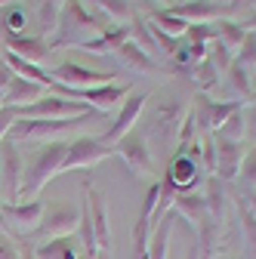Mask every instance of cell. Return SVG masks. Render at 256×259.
Listing matches in <instances>:
<instances>
[{"label":"cell","instance_id":"obj_1","mask_svg":"<svg viewBox=\"0 0 256 259\" xmlns=\"http://www.w3.org/2000/svg\"><path fill=\"white\" fill-rule=\"evenodd\" d=\"M105 28H111V19L102 10H87L83 0H65V7L59 13L56 31L50 40V50L59 47H80L87 40H93L96 34H102Z\"/></svg>","mask_w":256,"mask_h":259},{"label":"cell","instance_id":"obj_2","mask_svg":"<svg viewBox=\"0 0 256 259\" xmlns=\"http://www.w3.org/2000/svg\"><path fill=\"white\" fill-rule=\"evenodd\" d=\"M68 154V142L59 139V142H50L44 148H37L34 154L28 157L25 164V185H22V201H37V194L50 185V179L62 176V160Z\"/></svg>","mask_w":256,"mask_h":259},{"label":"cell","instance_id":"obj_3","mask_svg":"<svg viewBox=\"0 0 256 259\" xmlns=\"http://www.w3.org/2000/svg\"><path fill=\"white\" fill-rule=\"evenodd\" d=\"M99 111H90V114H80V117H59V120H25L19 117L13 126H10V133L7 139H13L16 145L19 142H59L62 136H68L74 133V130H80L87 120H93Z\"/></svg>","mask_w":256,"mask_h":259},{"label":"cell","instance_id":"obj_4","mask_svg":"<svg viewBox=\"0 0 256 259\" xmlns=\"http://www.w3.org/2000/svg\"><path fill=\"white\" fill-rule=\"evenodd\" d=\"M182 117H185V105L179 99H164L151 108V114L145 117V139H157L161 145H173L176 136H179V126H182Z\"/></svg>","mask_w":256,"mask_h":259},{"label":"cell","instance_id":"obj_5","mask_svg":"<svg viewBox=\"0 0 256 259\" xmlns=\"http://www.w3.org/2000/svg\"><path fill=\"white\" fill-rule=\"evenodd\" d=\"M247 102L244 99H213L207 93H198L191 102V117H195L201 133H216L235 111H241Z\"/></svg>","mask_w":256,"mask_h":259},{"label":"cell","instance_id":"obj_6","mask_svg":"<svg viewBox=\"0 0 256 259\" xmlns=\"http://www.w3.org/2000/svg\"><path fill=\"white\" fill-rule=\"evenodd\" d=\"M77 219H80V207H74V204H47L44 219L34 229V235H31V241L44 244V241H56V238L74 235Z\"/></svg>","mask_w":256,"mask_h":259},{"label":"cell","instance_id":"obj_7","mask_svg":"<svg viewBox=\"0 0 256 259\" xmlns=\"http://www.w3.org/2000/svg\"><path fill=\"white\" fill-rule=\"evenodd\" d=\"M0 179H4V204H19L25 185V157L13 139L0 142Z\"/></svg>","mask_w":256,"mask_h":259},{"label":"cell","instance_id":"obj_8","mask_svg":"<svg viewBox=\"0 0 256 259\" xmlns=\"http://www.w3.org/2000/svg\"><path fill=\"white\" fill-rule=\"evenodd\" d=\"M19 117L25 120H59V117H80L90 114L93 108L87 102H74V99H62V96H40L37 102L16 108Z\"/></svg>","mask_w":256,"mask_h":259},{"label":"cell","instance_id":"obj_9","mask_svg":"<svg viewBox=\"0 0 256 259\" xmlns=\"http://www.w3.org/2000/svg\"><path fill=\"white\" fill-rule=\"evenodd\" d=\"M105 157H114V148L105 145L99 136H77L68 142V154L62 160V173H71V170H83L93 167Z\"/></svg>","mask_w":256,"mask_h":259},{"label":"cell","instance_id":"obj_10","mask_svg":"<svg viewBox=\"0 0 256 259\" xmlns=\"http://www.w3.org/2000/svg\"><path fill=\"white\" fill-rule=\"evenodd\" d=\"M44 210H47V201H25V204H4V222H7V235H16V238H31L34 229L44 219Z\"/></svg>","mask_w":256,"mask_h":259},{"label":"cell","instance_id":"obj_11","mask_svg":"<svg viewBox=\"0 0 256 259\" xmlns=\"http://www.w3.org/2000/svg\"><path fill=\"white\" fill-rule=\"evenodd\" d=\"M114 154L123 157V164L130 167V173L136 179L151 176V151H148V139H145L142 130H130V133L114 145Z\"/></svg>","mask_w":256,"mask_h":259},{"label":"cell","instance_id":"obj_12","mask_svg":"<svg viewBox=\"0 0 256 259\" xmlns=\"http://www.w3.org/2000/svg\"><path fill=\"white\" fill-rule=\"evenodd\" d=\"M50 74H53L56 83L68 87V90H77V93L102 87V83H114V71H93V68H83L77 62H59Z\"/></svg>","mask_w":256,"mask_h":259},{"label":"cell","instance_id":"obj_13","mask_svg":"<svg viewBox=\"0 0 256 259\" xmlns=\"http://www.w3.org/2000/svg\"><path fill=\"white\" fill-rule=\"evenodd\" d=\"M145 105H148V93H142V90H136L133 96H126L123 99V105H120V114H117V120H111V126L105 130V133L99 136L105 145H117L130 130H136V120H139V114L145 111Z\"/></svg>","mask_w":256,"mask_h":259},{"label":"cell","instance_id":"obj_14","mask_svg":"<svg viewBox=\"0 0 256 259\" xmlns=\"http://www.w3.org/2000/svg\"><path fill=\"white\" fill-rule=\"evenodd\" d=\"M83 198L93 216V232H96V250L108 253L111 250V225H108V204H105V191L96 185H83Z\"/></svg>","mask_w":256,"mask_h":259},{"label":"cell","instance_id":"obj_15","mask_svg":"<svg viewBox=\"0 0 256 259\" xmlns=\"http://www.w3.org/2000/svg\"><path fill=\"white\" fill-rule=\"evenodd\" d=\"M213 139H216V176L222 182H235L241 173V160L247 154V145L238 139H226L219 133H213Z\"/></svg>","mask_w":256,"mask_h":259},{"label":"cell","instance_id":"obj_16","mask_svg":"<svg viewBox=\"0 0 256 259\" xmlns=\"http://www.w3.org/2000/svg\"><path fill=\"white\" fill-rule=\"evenodd\" d=\"M173 16L185 19L188 25H213L216 19L226 16V7L213 4V0H182V4H173L167 7Z\"/></svg>","mask_w":256,"mask_h":259},{"label":"cell","instance_id":"obj_17","mask_svg":"<svg viewBox=\"0 0 256 259\" xmlns=\"http://www.w3.org/2000/svg\"><path fill=\"white\" fill-rule=\"evenodd\" d=\"M4 47H7V53H16L19 59L34 62V65H40L53 53L50 50V40L40 37V34H7L4 37Z\"/></svg>","mask_w":256,"mask_h":259},{"label":"cell","instance_id":"obj_18","mask_svg":"<svg viewBox=\"0 0 256 259\" xmlns=\"http://www.w3.org/2000/svg\"><path fill=\"white\" fill-rule=\"evenodd\" d=\"M130 93L126 83H102V87H93V90H80V102H87L93 111H108L114 105H123V96Z\"/></svg>","mask_w":256,"mask_h":259},{"label":"cell","instance_id":"obj_19","mask_svg":"<svg viewBox=\"0 0 256 259\" xmlns=\"http://www.w3.org/2000/svg\"><path fill=\"white\" fill-rule=\"evenodd\" d=\"M170 210H173L179 219H185L195 232H198V225L210 216V210H207V198H204L201 191H185V194H179V198H173Z\"/></svg>","mask_w":256,"mask_h":259},{"label":"cell","instance_id":"obj_20","mask_svg":"<svg viewBox=\"0 0 256 259\" xmlns=\"http://www.w3.org/2000/svg\"><path fill=\"white\" fill-rule=\"evenodd\" d=\"M126 40H130V25H111V28H105V31H102V34H96L93 40L80 44L77 50L102 56V53H114V50H117L120 44H126Z\"/></svg>","mask_w":256,"mask_h":259},{"label":"cell","instance_id":"obj_21","mask_svg":"<svg viewBox=\"0 0 256 259\" xmlns=\"http://www.w3.org/2000/svg\"><path fill=\"white\" fill-rule=\"evenodd\" d=\"M44 96V87L34 83V80H25V77H13V83L4 90V102L10 108H22V105H31V102H37Z\"/></svg>","mask_w":256,"mask_h":259},{"label":"cell","instance_id":"obj_22","mask_svg":"<svg viewBox=\"0 0 256 259\" xmlns=\"http://www.w3.org/2000/svg\"><path fill=\"white\" fill-rule=\"evenodd\" d=\"M34 247H37V259H80V250H83L77 235L44 241V244H34Z\"/></svg>","mask_w":256,"mask_h":259},{"label":"cell","instance_id":"obj_23","mask_svg":"<svg viewBox=\"0 0 256 259\" xmlns=\"http://www.w3.org/2000/svg\"><path fill=\"white\" fill-rule=\"evenodd\" d=\"M173 219H176L173 210H167L161 219H157L154 232H151V241H148V259H167V253H170V235H173Z\"/></svg>","mask_w":256,"mask_h":259},{"label":"cell","instance_id":"obj_24","mask_svg":"<svg viewBox=\"0 0 256 259\" xmlns=\"http://www.w3.org/2000/svg\"><path fill=\"white\" fill-rule=\"evenodd\" d=\"M222 185H226V182H222L219 176H207V194H204V198H207V210H210V219L213 222H226V210H229V194H226V188H222Z\"/></svg>","mask_w":256,"mask_h":259},{"label":"cell","instance_id":"obj_25","mask_svg":"<svg viewBox=\"0 0 256 259\" xmlns=\"http://www.w3.org/2000/svg\"><path fill=\"white\" fill-rule=\"evenodd\" d=\"M117 59L126 65V68H133V71H139V74H148V71H154V59L139 47V44H133V40H126V44H120L117 50Z\"/></svg>","mask_w":256,"mask_h":259},{"label":"cell","instance_id":"obj_26","mask_svg":"<svg viewBox=\"0 0 256 259\" xmlns=\"http://www.w3.org/2000/svg\"><path fill=\"white\" fill-rule=\"evenodd\" d=\"M65 7V0H34V16H37V28H40V37L53 34L59 13Z\"/></svg>","mask_w":256,"mask_h":259},{"label":"cell","instance_id":"obj_27","mask_svg":"<svg viewBox=\"0 0 256 259\" xmlns=\"http://www.w3.org/2000/svg\"><path fill=\"white\" fill-rule=\"evenodd\" d=\"M213 28H216V40H222L232 53L241 50V44H244V37H247V28H244L241 22L222 19V22H213Z\"/></svg>","mask_w":256,"mask_h":259},{"label":"cell","instance_id":"obj_28","mask_svg":"<svg viewBox=\"0 0 256 259\" xmlns=\"http://www.w3.org/2000/svg\"><path fill=\"white\" fill-rule=\"evenodd\" d=\"M148 19H151L157 28H161V31H167L170 37H176V40H179V37L185 34V31H188V22H185V19H179V16H173L167 7H164V10H154Z\"/></svg>","mask_w":256,"mask_h":259},{"label":"cell","instance_id":"obj_29","mask_svg":"<svg viewBox=\"0 0 256 259\" xmlns=\"http://www.w3.org/2000/svg\"><path fill=\"white\" fill-rule=\"evenodd\" d=\"M191 71H195V80H198V93H207V96H210V93H216V87H219L222 74L213 68V62H210V59H201Z\"/></svg>","mask_w":256,"mask_h":259},{"label":"cell","instance_id":"obj_30","mask_svg":"<svg viewBox=\"0 0 256 259\" xmlns=\"http://www.w3.org/2000/svg\"><path fill=\"white\" fill-rule=\"evenodd\" d=\"M226 77H229V87L238 96H244V102H247V96H253V71H247L241 62H232V68L226 71Z\"/></svg>","mask_w":256,"mask_h":259},{"label":"cell","instance_id":"obj_31","mask_svg":"<svg viewBox=\"0 0 256 259\" xmlns=\"http://www.w3.org/2000/svg\"><path fill=\"white\" fill-rule=\"evenodd\" d=\"M238 216H241V225H244V235H247V247H250V259H256V213L250 207V198L244 201L238 194Z\"/></svg>","mask_w":256,"mask_h":259},{"label":"cell","instance_id":"obj_32","mask_svg":"<svg viewBox=\"0 0 256 259\" xmlns=\"http://www.w3.org/2000/svg\"><path fill=\"white\" fill-rule=\"evenodd\" d=\"M207 59L213 62V68L219 71V74H226L229 68H232V62H235V53L222 44V40H210V47H207Z\"/></svg>","mask_w":256,"mask_h":259},{"label":"cell","instance_id":"obj_33","mask_svg":"<svg viewBox=\"0 0 256 259\" xmlns=\"http://www.w3.org/2000/svg\"><path fill=\"white\" fill-rule=\"evenodd\" d=\"M219 136H226V139H238V142H247V123H244V108L241 111H235L226 123H222L219 130H216Z\"/></svg>","mask_w":256,"mask_h":259},{"label":"cell","instance_id":"obj_34","mask_svg":"<svg viewBox=\"0 0 256 259\" xmlns=\"http://www.w3.org/2000/svg\"><path fill=\"white\" fill-rule=\"evenodd\" d=\"M238 182L253 194L256 191V142H253V148L244 154V160H241V173H238Z\"/></svg>","mask_w":256,"mask_h":259},{"label":"cell","instance_id":"obj_35","mask_svg":"<svg viewBox=\"0 0 256 259\" xmlns=\"http://www.w3.org/2000/svg\"><path fill=\"white\" fill-rule=\"evenodd\" d=\"M96 10H102L108 19H133V7H130V0H96Z\"/></svg>","mask_w":256,"mask_h":259},{"label":"cell","instance_id":"obj_36","mask_svg":"<svg viewBox=\"0 0 256 259\" xmlns=\"http://www.w3.org/2000/svg\"><path fill=\"white\" fill-rule=\"evenodd\" d=\"M235 62H241L247 71L256 74V31H247V37H244L241 50L235 53Z\"/></svg>","mask_w":256,"mask_h":259},{"label":"cell","instance_id":"obj_37","mask_svg":"<svg viewBox=\"0 0 256 259\" xmlns=\"http://www.w3.org/2000/svg\"><path fill=\"white\" fill-rule=\"evenodd\" d=\"M7 25V34H25V25H28V16H25V7H13L4 19Z\"/></svg>","mask_w":256,"mask_h":259},{"label":"cell","instance_id":"obj_38","mask_svg":"<svg viewBox=\"0 0 256 259\" xmlns=\"http://www.w3.org/2000/svg\"><path fill=\"white\" fill-rule=\"evenodd\" d=\"M0 259H19V241L0 229Z\"/></svg>","mask_w":256,"mask_h":259},{"label":"cell","instance_id":"obj_39","mask_svg":"<svg viewBox=\"0 0 256 259\" xmlns=\"http://www.w3.org/2000/svg\"><path fill=\"white\" fill-rule=\"evenodd\" d=\"M244 123H247V139L256 142V93H253V102L244 105Z\"/></svg>","mask_w":256,"mask_h":259},{"label":"cell","instance_id":"obj_40","mask_svg":"<svg viewBox=\"0 0 256 259\" xmlns=\"http://www.w3.org/2000/svg\"><path fill=\"white\" fill-rule=\"evenodd\" d=\"M16 120H19V111H16V108H10V105H7L4 111H0V142L7 139V133H10V126H13Z\"/></svg>","mask_w":256,"mask_h":259},{"label":"cell","instance_id":"obj_41","mask_svg":"<svg viewBox=\"0 0 256 259\" xmlns=\"http://www.w3.org/2000/svg\"><path fill=\"white\" fill-rule=\"evenodd\" d=\"M13 77H16V71L10 68V65H7L4 59H0V90H7V87L13 83Z\"/></svg>","mask_w":256,"mask_h":259},{"label":"cell","instance_id":"obj_42","mask_svg":"<svg viewBox=\"0 0 256 259\" xmlns=\"http://www.w3.org/2000/svg\"><path fill=\"white\" fill-rule=\"evenodd\" d=\"M241 25H244V28H247V31H256V13H253V16H250V22H241Z\"/></svg>","mask_w":256,"mask_h":259},{"label":"cell","instance_id":"obj_43","mask_svg":"<svg viewBox=\"0 0 256 259\" xmlns=\"http://www.w3.org/2000/svg\"><path fill=\"white\" fill-rule=\"evenodd\" d=\"M0 229H7V222H4V194H0Z\"/></svg>","mask_w":256,"mask_h":259},{"label":"cell","instance_id":"obj_44","mask_svg":"<svg viewBox=\"0 0 256 259\" xmlns=\"http://www.w3.org/2000/svg\"><path fill=\"white\" fill-rule=\"evenodd\" d=\"M7 108V102H4V90H0V111H4Z\"/></svg>","mask_w":256,"mask_h":259},{"label":"cell","instance_id":"obj_45","mask_svg":"<svg viewBox=\"0 0 256 259\" xmlns=\"http://www.w3.org/2000/svg\"><path fill=\"white\" fill-rule=\"evenodd\" d=\"M10 4H16V0H0V7H10Z\"/></svg>","mask_w":256,"mask_h":259},{"label":"cell","instance_id":"obj_46","mask_svg":"<svg viewBox=\"0 0 256 259\" xmlns=\"http://www.w3.org/2000/svg\"><path fill=\"white\" fill-rule=\"evenodd\" d=\"M99 259H111V256H108V253H99Z\"/></svg>","mask_w":256,"mask_h":259},{"label":"cell","instance_id":"obj_47","mask_svg":"<svg viewBox=\"0 0 256 259\" xmlns=\"http://www.w3.org/2000/svg\"><path fill=\"white\" fill-rule=\"evenodd\" d=\"M253 90H256V74H253Z\"/></svg>","mask_w":256,"mask_h":259},{"label":"cell","instance_id":"obj_48","mask_svg":"<svg viewBox=\"0 0 256 259\" xmlns=\"http://www.w3.org/2000/svg\"><path fill=\"white\" fill-rule=\"evenodd\" d=\"M247 4H253V7H256V0H247Z\"/></svg>","mask_w":256,"mask_h":259},{"label":"cell","instance_id":"obj_49","mask_svg":"<svg viewBox=\"0 0 256 259\" xmlns=\"http://www.w3.org/2000/svg\"><path fill=\"white\" fill-rule=\"evenodd\" d=\"M241 259H250V256H241Z\"/></svg>","mask_w":256,"mask_h":259}]
</instances>
